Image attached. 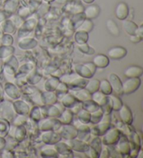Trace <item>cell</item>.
<instances>
[{
    "label": "cell",
    "instance_id": "277c9868",
    "mask_svg": "<svg viewBox=\"0 0 143 158\" xmlns=\"http://www.w3.org/2000/svg\"><path fill=\"white\" fill-rule=\"evenodd\" d=\"M109 78V82L110 84V86L112 87V89L116 93L117 95L122 96L124 94L123 91V87H122V83L119 77H118L115 73H111L110 75L108 76Z\"/></svg>",
    "mask_w": 143,
    "mask_h": 158
},
{
    "label": "cell",
    "instance_id": "b9f144b4",
    "mask_svg": "<svg viewBox=\"0 0 143 158\" xmlns=\"http://www.w3.org/2000/svg\"><path fill=\"white\" fill-rule=\"evenodd\" d=\"M92 146L93 149L97 151L98 154H99L101 151V142L99 139L97 138L93 139L92 143Z\"/></svg>",
    "mask_w": 143,
    "mask_h": 158
},
{
    "label": "cell",
    "instance_id": "ba28073f",
    "mask_svg": "<svg viewBox=\"0 0 143 158\" xmlns=\"http://www.w3.org/2000/svg\"><path fill=\"white\" fill-rule=\"evenodd\" d=\"M15 112L18 113L20 115H26L29 113V105L23 100H17L13 105Z\"/></svg>",
    "mask_w": 143,
    "mask_h": 158
},
{
    "label": "cell",
    "instance_id": "c3c4849f",
    "mask_svg": "<svg viewBox=\"0 0 143 158\" xmlns=\"http://www.w3.org/2000/svg\"><path fill=\"white\" fill-rule=\"evenodd\" d=\"M41 79V75H32V77H31V80H29L28 81H29L30 84H36V83H38V81H39Z\"/></svg>",
    "mask_w": 143,
    "mask_h": 158
},
{
    "label": "cell",
    "instance_id": "9f6ffc18",
    "mask_svg": "<svg viewBox=\"0 0 143 158\" xmlns=\"http://www.w3.org/2000/svg\"><path fill=\"white\" fill-rule=\"evenodd\" d=\"M45 1L47 2H53V0H45Z\"/></svg>",
    "mask_w": 143,
    "mask_h": 158
},
{
    "label": "cell",
    "instance_id": "4dcf8cb0",
    "mask_svg": "<svg viewBox=\"0 0 143 158\" xmlns=\"http://www.w3.org/2000/svg\"><path fill=\"white\" fill-rule=\"evenodd\" d=\"M78 116L79 121H80L82 123L86 124L90 121L91 114H89V111H87V110H80L79 113L78 114Z\"/></svg>",
    "mask_w": 143,
    "mask_h": 158
},
{
    "label": "cell",
    "instance_id": "681fc988",
    "mask_svg": "<svg viewBox=\"0 0 143 158\" xmlns=\"http://www.w3.org/2000/svg\"><path fill=\"white\" fill-rule=\"evenodd\" d=\"M130 39L131 42H133L134 43H139L140 41H141L142 38L139 36L138 35L134 34V35H131Z\"/></svg>",
    "mask_w": 143,
    "mask_h": 158
},
{
    "label": "cell",
    "instance_id": "3957f363",
    "mask_svg": "<svg viewBox=\"0 0 143 158\" xmlns=\"http://www.w3.org/2000/svg\"><path fill=\"white\" fill-rule=\"evenodd\" d=\"M141 84V80L139 77L128 78L122 84L123 91L125 94H131L138 89Z\"/></svg>",
    "mask_w": 143,
    "mask_h": 158
},
{
    "label": "cell",
    "instance_id": "f5cc1de1",
    "mask_svg": "<svg viewBox=\"0 0 143 158\" xmlns=\"http://www.w3.org/2000/svg\"><path fill=\"white\" fill-rule=\"evenodd\" d=\"M5 146H6V141H5L4 139L0 137V150L3 149Z\"/></svg>",
    "mask_w": 143,
    "mask_h": 158
},
{
    "label": "cell",
    "instance_id": "83f0119b",
    "mask_svg": "<svg viewBox=\"0 0 143 158\" xmlns=\"http://www.w3.org/2000/svg\"><path fill=\"white\" fill-rule=\"evenodd\" d=\"M73 119V113L72 111L67 110L64 111L63 114H61V115L59 117V120L60 122L64 124H68L72 121Z\"/></svg>",
    "mask_w": 143,
    "mask_h": 158
},
{
    "label": "cell",
    "instance_id": "484cf974",
    "mask_svg": "<svg viewBox=\"0 0 143 158\" xmlns=\"http://www.w3.org/2000/svg\"><path fill=\"white\" fill-rule=\"evenodd\" d=\"M82 106H83L84 110H87V111H89V112H92V113L93 112V111H97V110H98V109L100 108L98 105H97L94 101H93L92 99L86 100V101H84L83 104H82Z\"/></svg>",
    "mask_w": 143,
    "mask_h": 158
},
{
    "label": "cell",
    "instance_id": "ee69618b",
    "mask_svg": "<svg viewBox=\"0 0 143 158\" xmlns=\"http://www.w3.org/2000/svg\"><path fill=\"white\" fill-rule=\"evenodd\" d=\"M119 150L120 152L122 153H128V152L130 151V145H129L128 143L126 142V141H122L119 144Z\"/></svg>",
    "mask_w": 143,
    "mask_h": 158
},
{
    "label": "cell",
    "instance_id": "cb8c5ba5",
    "mask_svg": "<svg viewBox=\"0 0 143 158\" xmlns=\"http://www.w3.org/2000/svg\"><path fill=\"white\" fill-rule=\"evenodd\" d=\"M99 84L100 81L94 79V80L88 81L87 85L84 87V89H87L90 94H93V93L98 91V89H99Z\"/></svg>",
    "mask_w": 143,
    "mask_h": 158
},
{
    "label": "cell",
    "instance_id": "7c38bea8",
    "mask_svg": "<svg viewBox=\"0 0 143 158\" xmlns=\"http://www.w3.org/2000/svg\"><path fill=\"white\" fill-rule=\"evenodd\" d=\"M4 91L10 98L13 99H18L20 96V91L14 84L8 82L4 86Z\"/></svg>",
    "mask_w": 143,
    "mask_h": 158
},
{
    "label": "cell",
    "instance_id": "e0dca14e",
    "mask_svg": "<svg viewBox=\"0 0 143 158\" xmlns=\"http://www.w3.org/2000/svg\"><path fill=\"white\" fill-rule=\"evenodd\" d=\"M64 131H66L67 132H62V136L64 137H66V139H75V137H77L78 135V130L76 129L75 127H73V126H70V125H67V126H64Z\"/></svg>",
    "mask_w": 143,
    "mask_h": 158
},
{
    "label": "cell",
    "instance_id": "6da1fadb",
    "mask_svg": "<svg viewBox=\"0 0 143 158\" xmlns=\"http://www.w3.org/2000/svg\"><path fill=\"white\" fill-rule=\"evenodd\" d=\"M60 81L64 83L70 89L74 90L83 89L87 85L88 81L84 77H82L78 74L66 75L60 77Z\"/></svg>",
    "mask_w": 143,
    "mask_h": 158
},
{
    "label": "cell",
    "instance_id": "11a10c76",
    "mask_svg": "<svg viewBox=\"0 0 143 158\" xmlns=\"http://www.w3.org/2000/svg\"><path fill=\"white\" fill-rule=\"evenodd\" d=\"M2 34H3V30L0 27V37L2 36Z\"/></svg>",
    "mask_w": 143,
    "mask_h": 158
},
{
    "label": "cell",
    "instance_id": "db71d44e",
    "mask_svg": "<svg viewBox=\"0 0 143 158\" xmlns=\"http://www.w3.org/2000/svg\"><path fill=\"white\" fill-rule=\"evenodd\" d=\"M93 1H94V0H83V2H85V3H87V4H91Z\"/></svg>",
    "mask_w": 143,
    "mask_h": 158
},
{
    "label": "cell",
    "instance_id": "bcb514c9",
    "mask_svg": "<svg viewBox=\"0 0 143 158\" xmlns=\"http://www.w3.org/2000/svg\"><path fill=\"white\" fill-rule=\"evenodd\" d=\"M2 42L4 45H11L13 42V37L9 34L4 35V36L2 37Z\"/></svg>",
    "mask_w": 143,
    "mask_h": 158
},
{
    "label": "cell",
    "instance_id": "60d3db41",
    "mask_svg": "<svg viewBox=\"0 0 143 158\" xmlns=\"http://www.w3.org/2000/svg\"><path fill=\"white\" fill-rule=\"evenodd\" d=\"M79 50L83 53L87 54L89 55H92L93 53H94V50L93 48H90L89 45L86 43H84V44H81L79 45Z\"/></svg>",
    "mask_w": 143,
    "mask_h": 158
},
{
    "label": "cell",
    "instance_id": "30bf717a",
    "mask_svg": "<svg viewBox=\"0 0 143 158\" xmlns=\"http://www.w3.org/2000/svg\"><path fill=\"white\" fill-rule=\"evenodd\" d=\"M124 75L128 78L139 77L142 75L143 69L142 68L136 66H131L128 67L124 70Z\"/></svg>",
    "mask_w": 143,
    "mask_h": 158
},
{
    "label": "cell",
    "instance_id": "ab89813d",
    "mask_svg": "<svg viewBox=\"0 0 143 158\" xmlns=\"http://www.w3.org/2000/svg\"><path fill=\"white\" fill-rule=\"evenodd\" d=\"M26 134V130L23 126L18 127L15 131L14 137L18 141H21L24 139V135Z\"/></svg>",
    "mask_w": 143,
    "mask_h": 158
},
{
    "label": "cell",
    "instance_id": "7402d4cb",
    "mask_svg": "<svg viewBox=\"0 0 143 158\" xmlns=\"http://www.w3.org/2000/svg\"><path fill=\"white\" fill-rule=\"evenodd\" d=\"M15 49L11 45H4L0 47V59H6L13 55Z\"/></svg>",
    "mask_w": 143,
    "mask_h": 158
},
{
    "label": "cell",
    "instance_id": "7a4b0ae2",
    "mask_svg": "<svg viewBox=\"0 0 143 158\" xmlns=\"http://www.w3.org/2000/svg\"><path fill=\"white\" fill-rule=\"evenodd\" d=\"M15 113L11 103L8 101L0 103V118H4L9 121L13 118Z\"/></svg>",
    "mask_w": 143,
    "mask_h": 158
},
{
    "label": "cell",
    "instance_id": "44dd1931",
    "mask_svg": "<svg viewBox=\"0 0 143 158\" xmlns=\"http://www.w3.org/2000/svg\"><path fill=\"white\" fill-rule=\"evenodd\" d=\"M62 102L64 107H73L77 104V99L73 95L65 94L64 97L63 98Z\"/></svg>",
    "mask_w": 143,
    "mask_h": 158
},
{
    "label": "cell",
    "instance_id": "4fadbf2b",
    "mask_svg": "<svg viewBox=\"0 0 143 158\" xmlns=\"http://www.w3.org/2000/svg\"><path fill=\"white\" fill-rule=\"evenodd\" d=\"M73 95L80 101H86L88 100L92 99V94L85 89H80L78 90H74L73 91Z\"/></svg>",
    "mask_w": 143,
    "mask_h": 158
},
{
    "label": "cell",
    "instance_id": "5bb4252c",
    "mask_svg": "<svg viewBox=\"0 0 143 158\" xmlns=\"http://www.w3.org/2000/svg\"><path fill=\"white\" fill-rule=\"evenodd\" d=\"M84 17L87 19H93L98 17L100 13V8L97 5H91L84 10Z\"/></svg>",
    "mask_w": 143,
    "mask_h": 158
},
{
    "label": "cell",
    "instance_id": "ffe728a7",
    "mask_svg": "<svg viewBox=\"0 0 143 158\" xmlns=\"http://www.w3.org/2000/svg\"><path fill=\"white\" fill-rule=\"evenodd\" d=\"M37 45V42L33 39H22L21 41L19 43V48L22 50H28L34 48Z\"/></svg>",
    "mask_w": 143,
    "mask_h": 158
},
{
    "label": "cell",
    "instance_id": "8d00e7d4",
    "mask_svg": "<svg viewBox=\"0 0 143 158\" xmlns=\"http://www.w3.org/2000/svg\"><path fill=\"white\" fill-rule=\"evenodd\" d=\"M110 97L111 98L112 101V109L115 111H119L120 108L122 107L123 105L122 100H121L119 98L116 96H113V95H110Z\"/></svg>",
    "mask_w": 143,
    "mask_h": 158
},
{
    "label": "cell",
    "instance_id": "52a82bcc",
    "mask_svg": "<svg viewBox=\"0 0 143 158\" xmlns=\"http://www.w3.org/2000/svg\"><path fill=\"white\" fill-rule=\"evenodd\" d=\"M128 5L122 2L117 5L115 9V15L116 17L121 20H124L128 17Z\"/></svg>",
    "mask_w": 143,
    "mask_h": 158
},
{
    "label": "cell",
    "instance_id": "7bdbcfd3",
    "mask_svg": "<svg viewBox=\"0 0 143 158\" xmlns=\"http://www.w3.org/2000/svg\"><path fill=\"white\" fill-rule=\"evenodd\" d=\"M57 91V94H67V92L68 91V86L66 85V84L64 83H60L58 84V86H57V87L56 88Z\"/></svg>",
    "mask_w": 143,
    "mask_h": 158
},
{
    "label": "cell",
    "instance_id": "74e56055",
    "mask_svg": "<svg viewBox=\"0 0 143 158\" xmlns=\"http://www.w3.org/2000/svg\"><path fill=\"white\" fill-rule=\"evenodd\" d=\"M3 31L8 34H13L15 31V26L11 20H7L4 23Z\"/></svg>",
    "mask_w": 143,
    "mask_h": 158
},
{
    "label": "cell",
    "instance_id": "ac0fdd59",
    "mask_svg": "<svg viewBox=\"0 0 143 158\" xmlns=\"http://www.w3.org/2000/svg\"><path fill=\"white\" fill-rule=\"evenodd\" d=\"M123 27L125 31L128 34L130 35V36L136 34V31L137 29V27H138V26L136 23H134L133 22L130 20H126L124 22Z\"/></svg>",
    "mask_w": 143,
    "mask_h": 158
},
{
    "label": "cell",
    "instance_id": "9c48e42d",
    "mask_svg": "<svg viewBox=\"0 0 143 158\" xmlns=\"http://www.w3.org/2000/svg\"><path fill=\"white\" fill-rule=\"evenodd\" d=\"M110 59L108 56L104 54H98L95 56L93 59V64L95 65L96 67L98 69H104L109 65Z\"/></svg>",
    "mask_w": 143,
    "mask_h": 158
},
{
    "label": "cell",
    "instance_id": "1f68e13d",
    "mask_svg": "<svg viewBox=\"0 0 143 158\" xmlns=\"http://www.w3.org/2000/svg\"><path fill=\"white\" fill-rule=\"evenodd\" d=\"M75 39L76 41L79 45L84 44V43H86V42L88 40V34L87 32L78 31V32L76 34Z\"/></svg>",
    "mask_w": 143,
    "mask_h": 158
},
{
    "label": "cell",
    "instance_id": "7dc6e473",
    "mask_svg": "<svg viewBox=\"0 0 143 158\" xmlns=\"http://www.w3.org/2000/svg\"><path fill=\"white\" fill-rule=\"evenodd\" d=\"M30 10L29 9H27V8L25 7H23V8H21V9L19 10V15H20V17H27V16H28L30 13Z\"/></svg>",
    "mask_w": 143,
    "mask_h": 158
},
{
    "label": "cell",
    "instance_id": "4316f807",
    "mask_svg": "<svg viewBox=\"0 0 143 158\" xmlns=\"http://www.w3.org/2000/svg\"><path fill=\"white\" fill-rule=\"evenodd\" d=\"M59 84V80L56 77H53L49 79L45 83V88L48 91H53L56 89V88Z\"/></svg>",
    "mask_w": 143,
    "mask_h": 158
},
{
    "label": "cell",
    "instance_id": "2e32d148",
    "mask_svg": "<svg viewBox=\"0 0 143 158\" xmlns=\"http://www.w3.org/2000/svg\"><path fill=\"white\" fill-rule=\"evenodd\" d=\"M77 74L84 78H91L93 75V73L90 71L87 66L85 64L77 65L75 67Z\"/></svg>",
    "mask_w": 143,
    "mask_h": 158
},
{
    "label": "cell",
    "instance_id": "d4e9b609",
    "mask_svg": "<svg viewBox=\"0 0 143 158\" xmlns=\"http://www.w3.org/2000/svg\"><path fill=\"white\" fill-rule=\"evenodd\" d=\"M98 90H100V91L101 93H103V94L106 95V96H108V95H110L112 91L110 84L109 81H108L107 80H104L100 81L99 89Z\"/></svg>",
    "mask_w": 143,
    "mask_h": 158
},
{
    "label": "cell",
    "instance_id": "5b68a950",
    "mask_svg": "<svg viewBox=\"0 0 143 158\" xmlns=\"http://www.w3.org/2000/svg\"><path fill=\"white\" fill-rule=\"evenodd\" d=\"M127 54V50L124 48L117 46L110 49L108 51V56L114 60H119L124 57Z\"/></svg>",
    "mask_w": 143,
    "mask_h": 158
},
{
    "label": "cell",
    "instance_id": "d6986e66",
    "mask_svg": "<svg viewBox=\"0 0 143 158\" xmlns=\"http://www.w3.org/2000/svg\"><path fill=\"white\" fill-rule=\"evenodd\" d=\"M41 96H42V99H43V102L44 105H52L54 104L57 101L56 94H54L53 92L48 91L47 93H44Z\"/></svg>",
    "mask_w": 143,
    "mask_h": 158
},
{
    "label": "cell",
    "instance_id": "8992f818",
    "mask_svg": "<svg viewBox=\"0 0 143 158\" xmlns=\"http://www.w3.org/2000/svg\"><path fill=\"white\" fill-rule=\"evenodd\" d=\"M119 139V132L117 130H112L106 133L103 137V143L106 145H112L117 142Z\"/></svg>",
    "mask_w": 143,
    "mask_h": 158
},
{
    "label": "cell",
    "instance_id": "f6af8a7d",
    "mask_svg": "<svg viewBox=\"0 0 143 158\" xmlns=\"http://www.w3.org/2000/svg\"><path fill=\"white\" fill-rule=\"evenodd\" d=\"M31 117H32V118L35 121H39L41 118V111L38 107L33 109L31 112Z\"/></svg>",
    "mask_w": 143,
    "mask_h": 158
},
{
    "label": "cell",
    "instance_id": "e575fe53",
    "mask_svg": "<svg viewBox=\"0 0 143 158\" xmlns=\"http://www.w3.org/2000/svg\"><path fill=\"white\" fill-rule=\"evenodd\" d=\"M9 130V122L4 118H0V137H4Z\"/></svg>",
    "mask_w": 143,
    "mask_h": 158
},
{
    "label": "cell",
    "instance_id": "f907efd6",
    "mask_svg": "<svg viewBox=\"0 0 143 158\" xmlns=\"http://www.w3.org/2000/svg\"><path fill=\"white\" fill-rule=\"evenodd\" d=\"M85 65L87 66L88 69H89L90 70V71L92 72L93 74H94L96 70H97V68L96 67V66L94 64H93V62H89V63H87V64H85Z\"/></svg>",
    "mask_w": 143,
    "mask_h": 158
},
{
    "label": "cell",
    "instance_id": "816d5d0a",
    "mask_svg": "<svg viewBox=\"0 0 143 158\" xmlns=\"http://www.w3.org/2000/svg\"><path fill=\"white\" fill-rule=\"evenodd\" d=\"M41 3V0H30V6L33 9H36L38 6V5Z\"/></svg>",
    "mask_w": 143,
    "mask_h": 158
},
{
    "label": "cell",
    "instance_id": "f35d334b",
    "mask_svg": "<svg viewBox=\"0 0 143 158\" xmlns=\"http://www.w3.org/2000/svg\"><path fill=\"white\" fill-rule=\"evenodd\" d=\"M61 111L57 106H51L47 111V114L50 117H59L61 115Z\"/></svg>",
    "mask_w": 143,
    "mask_h": 158
},
{
    "label": "cell",
    "instance_id": "f1b7e54d",
    "mask_svg": "<svg viewBox=\"0 0 143 158\" xmlns=\"http://www.w3.org/2000/svg\"><path fill=\"white\" fill-rule=\"evenodd\" d=\"M93 27V24L89 19H87V20H85L82 22V23L78 27V31H82L88 33V32L92 31Z\"/></svg>",
    "mask_w": 143,
    "mask_h": 158
},
{
    "label": "cell",
    "instance_id": "f546056e",
    "mask_svg": "<svg viewBox=\"0 0 143 158\" xmlns=\"http://www.w3.org/2000/svg\"><path fill=\"white\" fill-rule=\"evenodd\" d=\"M103 111L102 109L99 108L97 111H93L91 114V118H90V121H92L93 123H99L100 121L102 118L103 116Z\"/></svg>",
    "mask_w": 143,
    "mask_h": 158
},
{
    "label": "cell",
    "instance_id": "9a60e30c",
    "mask_svg": "<svg viewBox=\"0 0 143 158\" xmlns=\"http://www.w3.org/2000/svg\"><path fill=\"white\" fill-rule=\"evenodd\" d=\"M108 96H107L106 95L103 94V93H101L100 91H96L93 93L92 95V100L93 101H94L98 106L101 107H103L104 105L106 104L107 101H108Z\"/></svg>",
    "mask_w": 143,
    "mask_h": 158
},
{
    "label": "cell",
    "instance_id": "836d02e7",
    "mask_svg": "<svg viewBox=\"0 0 143 158\" xmlns=\"http://www.w3.org/2000/svg\"><path fill=\"white\" fill-rule=\"evenodd\" d=\"M36 26V20L34 19H31V20H27V23L24 24V25L23 26V27L20 30L19 32H26L27 34L29 33V31H31L32 30L34 29V28Z\"/></svg>",
    "mask_w": 143,
    "mask_h": 158
},
{
    "label": "cell",
    "instance_id": "8fae6325",
    "mask_svg": "<svg viewBox=\"0 0 143 158\" xmlns=\"http://www.w3.org/2000/svg\"><path fill=\"white\" fill-rule=\"evenodd\" d=\"M120 118L123 122L127 124H131L133 121V116L130 109L126 105H122L119 110Z\"/></svg>",
    "mask_w": 143,
    "mask_h": 158
},
{
    "label": "cell",
    "instance_id": "d590c367",
    "mask_svg": "<svg viewBox=\"0 0 143 158\" xmlns=\"http://www.w3.org/2000/svg\"><path fill=\"white\" fill-rule=\"evenodd\" d=\"M19 4V0H9L5 5V9L7 11L14 12L17 9Z\"/></svg>",
    "mask_w": 143,
    "mask_h": 158
},
{
    "label": "cell",
    "instance_id": "d6a6232c",
    "mask_svg": "<svg viewBox=\"0 0 143 158\" xmlns=\"http://www.w3.org/2000/svg\"><path fill=\"white\" fill-rule=\"evenodd\" d=\"M69 146L77 151H86L89 150L88 146H87L84 143L82 142V141H76V142L75 143L71 142V144H69Z\"/></svg>",
    "mask_w": 143,
    "mask_h": 158
},
{
    "label": "cell",
    "instance_id": "603a6c76",
    "mask_svg": "<svg viewBox=\"0 0 143 158\" xmlns=\"http://www.w3.org/2000/svg\"><path fill=\"white\" fill-rule=\"evenodd\" d=\"M107 29L109 31L110 33L115 36H118L120 34L119 29L118 27L117 24L115 23L112 20H108L106 23Z\"/></svg>",
    "mask_w": 143,
    "mask_h": 158
}]
</instances>
